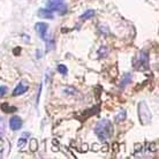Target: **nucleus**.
<instances>
[{"instance_id":"nucleus-1","label":"nucleus","mask_w":159,"mask_h":159,"mask_svg":"<svg viewBox=\"0 0 159 159\" xmlns=\"http://www.w3.org/2000/svg\"><path fill=\"white\" fill-rule=\"evenodd\" d=\"M95 134L100 142H106L113 134V125L110 120L103 119L98 121L95 127Z\"/></svg>"},{"instance_id":"nucleus-2","label":"nucleus","mask_w":159,"mask_h":159,"mask_svg":"<svg viewBox=\"0 0 159 159\" xmlns=\"http://www.w3.org/2000/svg\"><path fill=\"white\" fill-rule=\"evenodd\" d=\"M134 68L139 72H147L149 69V53L147 51H141L134 59Z\"/></svg>"},{"instance_id":"nucleus-3","label":"nucleus","mask_w":159,"mask_h":159,"mask_svg":"<svg viewBox=\"0 0 159 159\" xmlns=\"http://www.w3.org/2000/svg\"><path fill=\"white\" fill-rule=\"evenodd\" d=\"M139 121L142 125H148V123H150L152 119V114H151V111H150V108L148 106V104L142 100V102H139Z\"/></svg>"},{"instance_id":"nucleus-4","label":"nucleus","mask_w":159,"mask_h":159,"mask_svg":"<svg viewBox=\"0 0 159 159\" xmlns=\"http://www.w3.org/2000/svg\"><path fill=\"white\" fill-rule=\"evenodd\" d=\"M46 6L50 11L58 12L61 15L67 13V5L65 4V0H48Z\"/></svg>"},{"instance_id":"nucleus-5","label":"nucleus","mask_w":159,"mask_h":159,"mask_svg":"<svg viewBox=\"0 0 159 159\" xmlns=\"http://www.w3.org/2000/svg\"><path fill=\"white\" fill-rule=\"evenodd\" d=\"M35 29H36L37 34L39 35L40 39L42 40H45L48 38V24L45 23V22H37L35 24Z\"/></svg>"},{"instance_id":"nucleus-6","label":"nucleus","mask_w":159,"mask_h":159,"mask_svg":"<svg viewBox=\"0 0 159 159\" xmlns=\"http://www.w3.org/2000/svg\"><path fill=\"white\" fill-rule=\"evenodd\" d=\"M22 125H23V121L20 116H13L9 119V127L12 130H19L22 128Z\"/></svg>"},{"instance_id":"nucleus-7","label":"nucleus","mask_w":159,"mask_h":159,"mask_svg":"<svg viewBox=\"0 0 159 159\" xmlns=\"http://www.w3.org/2000/svg\"><path fill=\"white\" fill-rule=\"evenodd\" d=\"M37 14H38V16H39V17H42V19H48V20H51V19H53V17H54V15H53V12H52V11H50L48 8H40Z\"/></svg>"},{"instance_id":"nucleus-8","label":"nucleus","mask_w":159,"mask_h":159,"mask_svg":"<svg viewBox=\"0 0 159 159\" xmlns=\"http://www.w3.org/2000/svg\"><path fill=\"white\" fill-rule=\"evenodd\" d=\"M131 80H133V74H131V73H126V74L122 76L121 81H120V84H119L120 89H125V88L131 82Z\"/></svg>"},{"instance_id":"nucleus-9","label":"nucleus","mask_w":159,"mask_h":159,"mask_svg":"<svg viewBox=\"0 0 159 159\" xmlns=\"http://www.w3.org/2000/svg\"><path fill=\"white\" fill-rule=\"evenodd\" d=\"M27 91H28V85H25L23 82H20V83L17 84V87L14 89V91H13V96H21Z\"/></svg>"},{"instance_id":"nucleus-10","label":"nucleus","mask_w":159,"mask_h":159,"mask_svg":"<svg viewBox=\"0 0 159 159\" xmlns=\"http://www.w3.org/2000/svg\"><path fill=\"white\" fill-rule=\"evenodd\" d=\"M29 136H30V133H23L22 135L19 137V141H17V145L20 147V149H23V147L27 145V141H28Z\"/></svg>"},{"instance_id":"nucleus-11","label":"nucleus","mask_w":159,"mask_h":159,"mask_svg":"<svg viewBox=\"0 0 159 159\" xmlns=\"http://www.w3.org/2000/svg\"><path fill=\"white\" fill-rule=\"evenodd\" d=\"M95 11H93V9H88V11H85V12L83 13V14H82V15H81V17H80V19H81V20H89V19H91L92 16H95Z\"/></svg>"},{"instance_id":"nucleus-12","label":"nucleus","mask_w":159,"mask_h":159,"mask_svg":"<svg viewBox=\"0 0 159 159\" xmlns=\"http://www.w3.org/2000/svg\"><path fill=\"white\" fill-rule=\"evenodd\" d=\"M1 110H2L4 112H6V113H12V112H15L17 108L13 107V106H9L7 103H4L2 105H1Z\"/></svg>"},{"instance_id":"nucleus-13","label":"nucleus","mask_w":159,"mask_h":159,"mask_svg":"<svg viewBox=\"0 0 159 159\" xmlns=\"http://www.w3.org/2000/svg\"><path fill=\"white\" fill-rule=\"evenodd\" d=\"M45 42H46V51L48 52L51 51L52 48H54V39L52 37H48Z\"/></svg>"},{"instance_id":"nucleus-14","label":"nucleus","mask_w":159,"mask_h":159,"mask_svg":"<svg viewBox=\"0 0 159 159\" xmlns=\"http://www.w3.org/2000/svg\"><path fill=\"white\" fill-rule=\"evenodd\" d=\"M125 119H126V111L125 110L120 112L118 116H116V122H121Z\"/></svg>"},{"instance_id":"nucleus-15","label":"nucleus","mask_w":159,"mask_h":159,"mask_svg":"<svg viewBox=\"0 0 159 159\" xmlns=\"http://www.w3.org/2000/svg\"><path fill=\"white\" fill-rule=\"evenodd\" d=\"M107 53H108V50L106 46H102L99 48V51H98V54H99L100 58H105V57L107 56Z\"/></svg>"},{"instance_id":"nucleus-16","label":"nucleus","mask_w":159,"mask_h":159,"mask_svg":"<svg viewBox=\"0 0 159 159\" xmlns=\"http://www.w3.org/2000/svg\"><path fill=\"white\" fill-rule=\"evenodd\" d=\"M5 126H6L5 119L2 118V116H0V137L4 135V133H5Z\"/></svg>"},{"instance_id":"nucleus-17","label":"nucleus","mask_w":159,"mask_h":159,"mask_svg":"<svg viewBox=\"0 0 159 159\" xmlns=\"http://www.w3.org/2000/svg\"><path fill=\"white\" fill-rule=\"evenodd\" d=\"M58 72H59L60 74H62V75H67L68 69L65 65H59V66H58Z\"/></svg>"},{"instance_id":"nucleus-18","label":"nucleus","mask_w":159,"mask_h":159,"mask_svg":"<svg viewBox=\"0 0 159 159\" xmlns=\"http://www.w3.org/2000/svg\"><path fill=\"white\" fill-rule=\"evenodd\" d=\"M6 93H7V87L1 85V87H0V98H2Z\"/></svg>"},{"instance_id":"nucleus-19","label":"nucleus","mask_w":159,"mask_h":159,"mask_svg":"<svg viewBox=\"0 0 159 159\" xmlns=\"http://www.w3.org/2000/svg\"><path fill=\"white\" fill-rule=\"evenodd\" d=\"M37 149V141L36 139H31V150L35 151Z\"/></svg>"}]
</instances>
